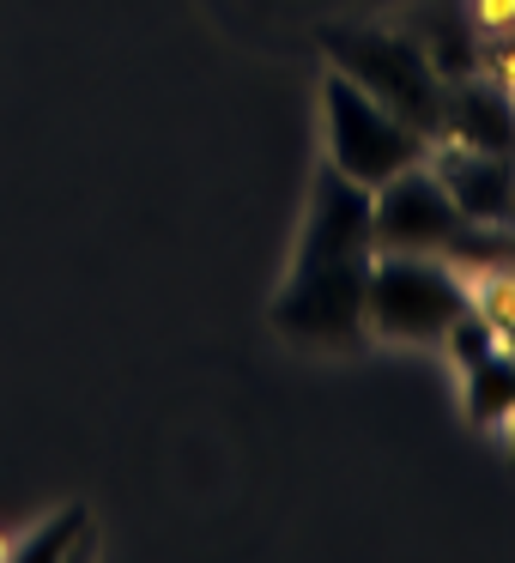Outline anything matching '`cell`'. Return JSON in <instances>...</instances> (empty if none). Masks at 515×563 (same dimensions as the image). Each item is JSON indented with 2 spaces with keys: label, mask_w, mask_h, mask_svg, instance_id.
<instances>
[{
  "label": "cell",
  "mask_w": 515,
  "mask_h": 563,
  "mask_svg": "<svg viewBox=\"0 0 515 563\" xmlns=\"http://www.w3.org/2000/svg\"><path fill=\"white\" fill-rule=\"evenodd\" d=\"M321 49L352 86H364L376 103H388L401 122H413L418 134H442V74L430 67V55L413 43V31H382V25H328Z\"/></svg>",
  "instance_id": "1"
},
{
  "label": "cell",
  "mask_w": 515,
  "mask_h": 563,
  "mask_svg": "<svg viewBox=\"0 0 515 563\" xmlns=\"http://www.w3.org/2000/svg\"><path fill=\"white\" fill-rule=\"evenodd\" d=\"M321 115H328V164L340 176H352L358 188H370V195H376L388 176L425 164L430 146H437V140L418 134L413 122H401L388 103H376L364 86H352L340 67H333L328 86H321Z\"/></svg>",
  "instance_id": "2"
},
{
  "label": "cell",
  "mask_w": 515,
  "mask_h": 563,
  "mask_svg": "<svg viewBox=\"0 0 515 563\" xmlns=\"http://www.w3.org/2000/svg\"><path fill=\"white\" fill-rule=\"evenodd\" d=\"M467 309V273L442 255H376L370 261V333L406 345H437Z\"/></svg>",
  "instance_id": "3"
},
{
  "label": "cell",
  "mask_w": 515,
  "mask_h": 563,
  "mask_svg": "<svg viewBox=\"0 0 515 563\" xmlns=\"http://www.w3.org/2000/svg\"><path fill=\"white\" fill-rule=\"evenodd\" d=\"M370 261H316V267H292V279L280 285V297H273V309H267L273 328L297 345L352 352L370 333Z\"/></svg>",
  "instance_id": "4"
},
{
  "label": "cell",
  "mask_w": 515,
  "mask_h": 563,
  "mask_svg": "<svg viewBox=\"0 0 515 563\" xmlns=\"http://www.w3.org/2000/svg\"><path fill=\"white\" fill-rule=\"evenodd\" d=\"M370 212H376V255H442L454 267L473 236V219L449 200L430 164L388 176L370 195Z\"/></svg>",
  "instance_id": "5"
},
{
  "label": "cell",
  "mask_w": 515,
  "mask_h": 563,
  "mask_svg": "<svg viewBox=\"0 0 515 563\" xmlns=\"http://www.w3.org/2000/svg\"><path fill=\"white\" fill-rule=\"evenodd\" d=\"M370 255H376L370 188H358L352 176L321 164L316 188H309V219H304V243H297V267H316V261H370Z\"/></svg>",
  "instance_id": "6"
},
{
  "label": "cell",
  "mask_w": 515,
  "mask_h": 563,
  "mask_svg": "<svg viewBox=\"0 0 515 563\" xmlns=\"http://www.w3.org/2000/svg\"><path fill=\"white\" fill-rule=\"evenodd\" d=\"M425 164L473 224H515V152H473L437 140Z\"/></svg>",
  "instance_id": "7"
},
{
  "label": "cell",
  "mask_w": 515,
  "mask_h": 563,
  "mask_svg": "<svg viewBox=\"0 0 515 563\" xmlns=\"http://www.w3.org/2000/svg\"><path fill=\"white\" fill-rule=\"evenodd\" d=\"M473 152H515V98L485 74H467L442 98V134Z\"/></svg>",
  "instance_id": "8"
},
{
  "label": "cell",
  "mask_w": 515,
  "mask_h": 563,
  "mask_svg": "<svg viewBox=\"0 0 515 563\" xmlns=\"http://www.w3.org/2000/svg\"><path fill=\"white\" fill-rule=\"evenodd\" d=\"M406 31H413V43L430 55V67L442 74V86H454V79H467V74H485V67H479V31H473V19L461 13V0L425 7Z\"/></svg>",
  "instance_id": "9"
},
{
  "label": "cell",
  "mask_w": 515,
  "mask_h": 563,
  "mask_svg": "<svg viewBox=\"0 0 515 563\" xmlns=\"http://www.w3.org/2000/svg\"><path fill=\"white\" fill-rule=\"evenodd\" d=\"M509 388H515V357H509V345L473 357V364H467V418H473L479 430L503 424V418H509Z\"/></svg>",
  "instance_id": "10"
},
{
  "label": "cell",
  "mask_w": 515,
  "mask_h": 563,
  "mask_svg": "<svg viewBox=\"0 0 515 563\" xmlns=\"http://www.w3.org/2000/svg\"><path fill=\"white\" fill-rule=\"evenodd\" d=\"M467 303L491 321L503 345H515V267H473L467 273Z\"/></svg>",
  "instance_id": "11"
},
{
  "label": "cell",
  "mask_w": 515,
  "mask_h": 563,
  "mask_svg": "<svg viewBox=\"0 0 515 563\" xmlns=\"http://www.w3.org/2000/svg\"><path fill=\"white\" fill-rule=\"evenodd\" d=\"M461 13L473 19L479 43L485 37H515V0H461Z\"/></svg>",
  "instance_id": "12"
},
{
  "label": "cell",
  "mask_w": 515,
  "mask_h": 563,
  "mask_svg": "<svg viewBox=\"0 0 515 563\" xmlns=\"http://www.w3.org/2000/svg\"><path fill=\"white\" fill-rule=\"evenodd\" d=\"M86 527V509H67V521H50L37 539H25V545H13V558H50V551H67L74 545V533Z\"/></svg>",
  "instance_id": "13"
},
{
  "label": "cell",
  "mask_w": 515,
  "mask_h": 563,
  "mask_svg": "<svg viewBox=\"0 0 515 563\" xmlns=\"http://www.w3.org/2000/svg\"><path fill=\"white\" fill-rule=\"evenodd\" d=\"M509 357H515V345H509ZM503 424H509V461H515V388H509V418Z\"/></svg>",
  "instance_id": "14"
}]
</instances>
